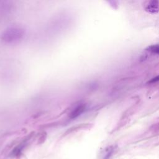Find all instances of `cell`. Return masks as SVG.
<instances>
[{
	"instance_id": "obj_4",
	"label": "cell",
	"mask_w": 159,
	"mask_h": 159,
	"mask_svg": "<svg viewBox=\"0 0 159 159\" xmlns=\"http://www.w3.org/2000/svg\"><path fill=\"white\" fill-rule=\"evenodd\" d=\"M90 125L89 124H81V125H76V126H74L70 129H69L68 130H67L66 131V132L63 135H66L67 134H69L70 133H71L73 132H75V131H76L79 129H84V128H88L89 127Z\"/></svg>"
},
{
	"instance_id": "obj_5",
	"label": "cell",
	"mask_w": 159,
	"mask_h": 159,
	"mask_svg": "<svg viewBox=\"0 0 159 159\" xmlns=\"http://www.w3.org/2000/svg\"><path fill=\"white\" fill-rule=\"evenodd\" d=\"M116 149V147L115 146H110L109 147H107L105 151V155L103 157L102 159H109L111 158V157L113 153L114 152Z\"/></svg>"
},
{
	"instance_id": "obj_7",
	"label": "cell",
	"mask_w": 159,
	"mask_h": 159,
	"mask_svg": "<svg viewBox=\"0 0 159 159\" xmlns=\"http://www.w3.org/2000/svg\"><path fill=\"white\" fill-rule=\"evenodd\" d=\"M45 138H46V133H43L41 137L39 139V143H41V142H43L44 140H45Z\"/></svg>"
},
{
	"instance_id": "obj_3",
	"label": "cell",
	"mask_w": 159,
	"mask_h": 159,
	"mask_svg": "<svg viewBox=\"0 0 159 159\" xmlns=\"http://www.w3.org/2000/svg\"><path fill=\"white\" fill-rule=\"evenodd\" d=\"M85 109L86 104L84 103H82L78 105L75 109H73V110L69 114V118L70 119H73L78 117L84 111Z\"/></svg>"
},
{
	"instance_id": "obj_1",
	"label": "cell",
	"mask_w": 159,
	"mask_h": 159,
	"mask_svg": "<svg viewBox=\"0 0 159 159\" xmlns=\"http://www.w3.org/2000/svg\"><path fill=\"white\" fill-rule=\"evenodd\" d=\"M24 34V29L19 27H11L2 34L1 39L7 43H12L20 40Z\"/></svg>"
},
{
	"instance_id": "obj_6",
	"label": "cell",
	"mask_w": 159,
	"mask_h": 159,
	"mask_svg": "<svg viewBox=\"0 0 159 159\" xmlns=\"http://www.w3.org/2000/svg\"><path fill=\"white\" fill-rule=\"evenodd\" d=\"M145 50L148 52H150L152 53L158 54V51H159V47H158V44L152 45H150L148 47H147Z\"/></svg>"
},
{
	"instance_id": "obj_2",
	"label": "cell",
	"mask_w": 159,
	"mask_h": 159,
	"mask_svg": "<svg viewBox=\"0 0 159 159\" xmlns=\"http://www.w3.org/2000/svg\"><path fill=\"white\" fill-rule=\"evenodd\" d=\"M158 1L151 0L147 1L145 6V10L150 13H157L158 11Z\"/></svg>"
}]
</instances>
